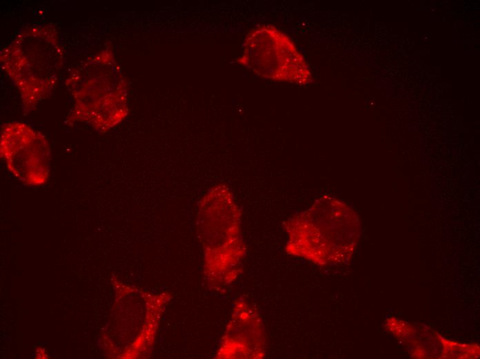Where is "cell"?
I'll list each match as a JSON object with an SVG mask.
<instances>
[{
    "label": "cell",
    "mask_w": 480,
    "mask_h": 359,
    "mask_svg": "<svg viewBox=\"0 0 480 359\" xmlns=\"http://www.w3.org/2000/svg\"><path fill=\"white\" fill-rule=\"evenodd\" d=\"M288 251L321 262L351 255L358 242L360 222L342 202L323 196L287 225Z\"/></svg>",
    "instance_id": "1"
},
{
    "label": "cell",
    "mask_w": 480,
    "mask_h": 359,
    "mask_svg": "<svg viewBox=\"0 0 480 359\" xmlns=\"http://www.w3.org/2000/svg\"><path fill=\"white\" fill-rule=\"evenodd\" d=\"M67 84L75 104L67 121L88 123L100 132L127 114L126 84L112 54L101 52L76 68Z\"/></svg>",
    "instance_id": "2"
},
{
    "label": "cell",
    "mask_w": 480,
    "mask_h": 359,
    "mask_svg": "<svg viewBox=\"0 0 480 359\" xmlns=\"http://www.w3.org/2000/svg\"><path fill=\"white\" fill-rule=\"evenodd\" d=\"M1 57L21 91L24 108L31 111L54 87L63 54L55 29L37 26L19 35Z\"/></svg>",
    "instance_id": "3"
},
{
    "label": "cell",
    "mask_w": 480,
    "mask_h": 359,
    "mask_svg": "<svg viewBox=\"0 0 480 359\" xmlns=\"http://www.w3.org/2000/svg\"><path fill=\"white\" fill-rule=\"evenodd\" d=\"M244 53L237 59L259 76L279 81L307 84L312 81L304 57L292 41L274 26L254 29L247 36Z\"/></svg>",
    "instance_id": "4"
},
{
    "label": "cell",
    "mask_w": 480,
    "mask_h": 359,
    "mask_svg": "<svg viewBox=\"0 0 480 359\" xmlns=\"http://www.w3.org/2000/svg\"><path fill=\"white\" fill-rule=\"evenodd\" d=\"M1 156L10 172L23 184L40 186L48 181V142L27 124L11 122L2 127Z\"/></svg>",
    "instance_id": "5"
}]
</instances>
